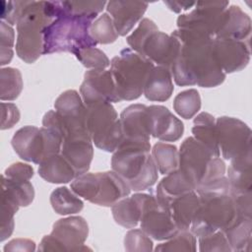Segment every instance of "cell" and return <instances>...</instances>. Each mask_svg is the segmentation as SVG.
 <instances>
[{
    "mask_svg": "<svg viewBox=\"0 0 252 252\" xmlns=\"http://www.w3.org/2000/svg\"><path fill=\"white\" fill-rule=\"evenodd\" d=\"M171 35L180 42L179 54L170 67L176 85L214 88L222 84L226 74L213 54L214 37L187 29H177Z\"/></svg>",
    "mask_w": 252,
    "mask_h": 252,
    "instance_id": "obj_1",
    "label": "cell"
},
{
    "mask_svg": "<svg viewBox=\"0 0 252 252\" xmlns=\"http://www.w3.org/2000/svg\"><path fill=\"white\" fill-rule=\"evenodd\" d=\"M150 151V142L122 141L113 152L112 170L122 177L133 191L149 189L158 180V167Z\"/></svg>",
    "mask_w": 252,
    "mask_h": 252,
    "instance_id": "obj_2",
    "label": "cell"
},
{
    "mask_svg": "<svg viewBox=\"0 0 252 252\" xmlns=\"http://www.w3.org/2000/svg\"><path fill=\"white\" fill-rule=\"evenodd\" d=\"M55 16L51 1H28L17 23L16 52L26 63L35 62L43 54V31Z\"/></svg>",
    "mask_w": 252,
    "mask_h": 252,
    "instance_id": "obj_3",
    "label": "cell"
},
{
    "mask_svg": "<svg viewBox=\"0 0 252 252\" xmlns=\"http://www.w3.org/2000/svg\"><path fill=\"white\" fill-rule=\"evenodd\" d=\"M94 17L63 15L43 31V54L71 52L75 54L87 47L97 44L90 34V27Z\"/></svg>",
    "mask_w": 252,
    "mask_h": 252,
    "instance_id": "obj_4",
    "label": "cell"
},
{
    "mask_svg": "<svg viewBox=\"0 0 252 252\" xmlns=\"http://www.w3.org/2000/svg\"><path fill=\"white\" fill-rule=\"evenodd\" d=\"M178 168L188 177L195 190L225 176V163L194 137L186 138L179 150Z\"/></svg>",
    "mask_w": 252,
    "mask_h": 252,
    "instance_id": "obj_5",
    "label": "cell"
},
{
    "mask_svg": "<svg viewBox=\"0 0 252 252\" xmlns=\"http://www.w3.org/2000/svg\"><path fill=\"white\" fill-rule=\"evenodd\" d=\"M196 193L200 203L189 228L195 236L222 230L235 217L236 210L229 191L207 189Z\"/></svg>",
    "mask_w": 252,
    "mask_h": 252,
    "instance_id": "obj_6",
    "label": "cell"
},
{
    "mask_svg": "<svg viewBox=\"0 0 252 252\" xmlns=\"http://www.w3.org/2000/svg\"><path fill=\"white\" fill-rule=\"evenodd\" d=\"M154 67L153 62L131 48H124L113 57L110 61V72L120 100H134L140 97Z\"/></svg>",
    "mask_w": 252,
    "mask_h": 252,
    "instance_id": "obj_7",
    "label": "cell"
},
{
    "mask_svg": "<svg viewBox=\"0 0 252 252\" xmlns=\"http://www.w3.org/2000/svg\"><path fill=\"white\" fill-rule=\"evenodd\" d=\"M71 189L85 200L103 207H112L131 192L126 181L113 170L79 175L71 182Z\"/></svg>",
    "mask_w": 252,
    "mask_h": 252,
    "instance_id": "obj_8",
    "label": "cell"
},
{
    "mask_svg": "<svg viewBox=\"0 0 252 252\" xmlns=\"http://www.w3.org/2000/svg\"><path fill=\"white\" fill-rule=\"evenodd\" d=\"M87 106V130L94 146L113 153L122 141V130L117 112L109 102H96Z\"/></svg>",
    "mask_w": 252,
    "mask_h": 252,
    "instance_id": "obj_9",
    "label": "cell"
},
{
    "mask_svg": "<svg viewBox=\"0 0 252 252\" xmlns=\"http://www.w3.org/2000/svg\"><path fill=\"white\" fill-rule=\"evenodd\" d=\"M62 138L54 131L35 126H24L14 134L12 147L26 161L39 164L45 158L61 152Z\"/></svg>",
    "mask_w": 252,
    "mask_h": 252,
    "instance_id": "obj_10",
    "label": "cell"
},
{
    "mask_svg": "<svg viewBox=\"0 0 252 252\" xmlns=\"http://www.w3.org/2000/svg\"><path fill=\"white\" fill-rule=\"evenodd\" d=\"M89 226L82 217H68L58 220L52 231L45 235L38 246V251H85L91 250L84 245L88 238Z\"/></svg>",
    "mask_w": 252,
    "mask_h": 252,
    "instance_id": "obj_11",
    "label": "cell"
},
{
    "mask_svg": "<svg viewBox=\"0 0 252 252\" xmlns=\"http://www.w3.org/2000/svg\"><path fill=\"white\" fill-rule=\"evenodd\" d=\"M220 154L231 160L251 150V129L238 118L221 116L216 119Z\"/></svg>",
    "mask_w": 252,
    "mask_h": 252,
    "instance_id": "obj_12",
    "label": "cell"
},
{
    "mask_svg": "<svg viewBox=\"0 0 252 252\" xmlns=\"http://www.w3.org/2000/svg\"><path fill=\"white\" fill-rule=\"evenodd\" d=\"M228 4V1H198L190 12L178 16L177 27L197 31L215 38Z\"/></svg>",
    "mask_w": 252,
    "mask_h": 252,
    "instance_id": "obj_13",
    "label": "cell"
},
{
    "mask_svg": "<svg viewBox=\"0 0 252 252\" xmlns=\"http://www.w3.org/2000/svg\"><path fill=\"white\" fill-rule=\"evenodd\" d=\"M141 229L155 240H167L177 231L168 208L154 194H147L140 220Z\"/></svg>",
    "mask_w": 252,
    "mask_h": 252,
    "instance_id": "obj_14",
    "label": "cell"
},
{
    "mask_svg": "<svg viewBox=\"0 0 252 252\" xmlns=\"http://www.w3.org/2000/svg\"><path fill=\"white\" fill-rule=\"evenodd\" d=\"M83 101L86 105L96 102L121 101L114 84L110 70L91 69L84 75V81L80 87Z\"/></svg>",
    "mask_w": 252,
    "mask_h": 252,
    "instance_id": "obj_15",
    "label": "cell"
},
{
    "mask_svg": "<svg viewBox=\"0 0 252 252\" xmlns=\"http://www.w3.org/2000/svg\"><path fill=\"white\" fill-rule=\"evenodd\" d=\"M54 107L63 122V139L70 133L88 131L86 125L87 106L77 91L68 90L62 93L56 98Z\"/></svg>",
    "mask_w": 252,
    "mask_h": 252,
    "instance_id": "obj_16",
    "label": "cell"
},
{
    "mask_svg": "<svg viewBox=\"0 0 252 252\" xmlns=\"http://www.w3.org/2000/svg\"><path fill=\"white\" fill-rule=\"evenodd\" d=\"M249 42L223 38L213 39V54L225 74L241 71L248 65L250 60Z\"/></svg>",
    "mask_w": 252,
    "mask_h": 252,
    "instance_id": "obj_17",
    "label": "cell"
},
{
    "mask_svg": "<svg viewBox=\"0 0 252 252\" xmlns=\"http://www.w3.org/2000/svg\"><path fill=\"white\" fill-rule=\"evenodd\" d=\"M60 153L71 164L76 176L88 172L94 157L93 141L88 131L68 134L62 141Z\"/></svg>",
    "mask_w": 252,
    "mask_h": 252,
    "instance_id": "obj_18",
    "label": "cell"
},
{
    "mask_svg": "<svg viewBox=\"0 0 252 252\" xmlns=\"http://www.w3.org/2000/svg\"><path fill=\"white\" fill-rule=\"evenodd\" d=\"M147 120L150 135L164 142L179 140L184 132L181 120L163 105L147 106Z\"/></svg>",
    "mask_w": 252,
    "mask_h": 252,
    "instance_id": "obj_19",
    "label": "cell"
},
{
    "mask_svg": "<svg viewBox=\"0 0 252 252\" xmlns=\"http://www.w3.org/2000/svg\"><path fill=\"white\" fill-rule=\"evenodd\" d=\"M179 51L180 42L177 38L157 31L145 41L140 55L157 64V66H162L170 70Z\"/></svg>",
    "mask_w": 252,
    "mask_h": 252,
    "instance_id": "obj_20",
    "label": "cell"
},
{
    "mask_svg": "<svg viewBox=\"0 0 252 252\" xmlns=\"http://www.w3.org/2000/svg\"><path fill=\"white\" fill-rule=\"evenodd\" d=\"M119 121L123 136L122 141L150 142L151 135L147 120V105L136 103L127 106L121 112Z\"/></svg>",
    "mask_w": 252,
    "mask_h": 252,
    "instance_id": "obj_21",
    "label": "cell"
},
{
    "mask_svg": "<svg viewBox=\"0 0 252 252\" xmlns=\"http://www.w3.org/2000/svg\"><path fill=\"white\" fill-rule=\"evenodd\" d=\"M148 3L139 1H109L106 4V11L111 15L114 27L118 35L124 36L142 19Z\"/></svg>",
    "mask_w": 252,
    "mask_h": 252,
    "instance_id": "obj_22",
    "label": "cell"
},
{
    "mask_svg": "<svg viewBox=\"0 0 252 252\" xmlns=\"http://www.w3.org/2000/svg\"><path fill=\"white\" fill-rule=\"evenodd\" d=\"M251 19L239 6L231 5L224 11V15L215 38L250 41Z\"/></svg>",
    "mask_w": 252,
    "mask_h": 252,
    "instance_id": "obj_23",
    "label": "cell"
},
{
    "mask_svg": "<svg viewBox=\"0 0 252 252\" xmlns=\"http://www.w3.org/2000/svg\"><path fill=\"white\" fill-rule=\"evenodd\" d=\"M226 177L229 183V193L252 192L251 150L230 160Z\"/></svg>",
    "mask_w": 252,
    "mask_h": 252,
    "instance_id": "obj_24",
    "label": "cell"
},
{
    "mask_svg": "<svg viewBox=\"0 0 252 252\" xmlns=\"http://www.w3.org/2000/svg\"><path fill=\"white\" fill-rule=\"evenodd\" d=\"M195 191L194 185L188 177L179 169H175L166 174L158 184L156 196L159 203L168 208L169 203L184 194Z\"/></svg>",
    "mask_w": 252,
    "mask_h": 252,
    "instance_id": "obj_25",
    "label": "cell"
},
{
    "mask_svg": "<svg viewBox=\"0 0 252 252\" xmlns=\"http://www.w3.org/2000/svg\"><path fill=\"white\" fill-rule=\"evenodd\" d=\"M173 92L172 75L169 69L162 66H155L144 86L146 98L151 101H165Z\"/></svg>",
    "mask_w": 252,
    "mask_h": 252,
    "instance_id": "obj_26",
    "label": "cell"
},
{
    "mask_svg": "<svg viewBox=\"0 0 252 252\" xmlns=\"http://www.w3.org/2000/svg\"><path fill=\"white\" fill-rule=\"evenodd\" d=\"M146 196V193H136L115 203L111 211L116 223L126 228H133L138 225Z\"/></svg>",
    "mask_w": 252,
    "mask_h": 252,
    "instance_id": "obj_27",
    "label": "cell"
},
{
    "mask_svg": "<svg viewBox=\"0 0 252 252\" xmlns=\"http://www.w3.org/2000/svg\"><path fill=\"white\" fill-rule=\"evenodd\" d=\"M231 251H249L252 234V217L236 213L233 220L221 230Z\"/></svg>",
    "mask_w": 252,
    "mask_h": 252,
    "instance_id": "obj_28",
    "label": "cell"
},
{
    "mask_svg": "<svg viewBox=\"0 0 252 252\" xmlns=\"http://www.w3.org/2000/svg\"><path fill=\"white\" fill-rule=\"evenodd\" d=\"M38 174L50 183H68L77 176L76 172L66 158L59 154L45 158L38 166Z\"/></svg>",
    "mask_w": 252,
    "mask_h": 252,
    "instance_id": "obj_29",
    "label": "cell"
},
{
    "mask_svg": "<svg viewBox=\"0 0 252 252\" xmlns=\"http://www.w3.org/2000/svg\"><path fill=\"white\" fill-rule=\"evenodd\" d=\"M199 203L200 199L196 191L179 196L169 203L168 210L178 230H189Z\"/></svg>",
    "mask_w": 252,
    "mask_h": 252,
    "instance_id": "obj_30",
    "label": "cell"
},
{
    "mask_svg": "<svg viewBox=\"0 0 252 252\" xmlns=\"http://www.w3.org/2000/svg\"><path fill=\"white\" fill-rule=\"evenodd\" d=\"M193 137L204 145L215 157H220L215 117L208 112L199 113L193 121Z\"/></svg>",
    "mask_w": 252,
    "mask_h": 252,
    "instance_id": "obj_31",
    "label": "cell"
},
{
    "mask_svg": "<svg viewBox=\"0 0 252 252\" xmlns=\"http://www.w3.org/2000/svg\"><path fill=\"white\" fill-rule=\"evenodd\" d=\"M106 4L105 1H51L55 19L63 15L96 18Z\"/></svg>",
    "mask_w": 252,
    "mask_h": 252,
    "instance_id": "obj_32",
    "label": "cell"
},
{
    "mask_svg": "<svg viewBox=\"0 0 252 252\" xmlns=\"http://www.w3.org/2000/svg\"><path fill=\"white\" fill-rule=\"evenodd\" d=\"M1 194L5 195L19 207L29 206L34 198L33 186L30 180H13L1 176Z\"/></svg>",
    "mask_w": 252,
    "mask_h": 252,
    "instance_id": "obj_33",
    "label": "cell"
},
{
    "mask_svg": "<svg viewBox=\"0 0 252 252\" xmlns=\"http://www.w3.org/2000/svg\"><path fill=\"white\" fill-rule=\"evenodd\" d=\"M50 204L55 213L62 216L77 214L84 208V203L78 195L65 186L58 187L52 191Z\"/></svg>",
    "mask_w": 252,
    "mask_h": 252,
    "instance_id": "obj_34",
    "label": "cell"
},
{
    "mask_svg": "<svg viewBox=\"0 0 252 252\" xmlns=\"http://www.w3.org/2000/svg\"><path fill=\"white\" fill-rule=\"evenodd\" d=\"M152 157L161 174H167L178 168L179 151L176 146L163 142H158L152 150Z\"/></svg>",
    "mask_w": 252,
    "mask_h": 252,
    "instance_id": "obj_35",
    "label": "cell"
},
{
    "mask_svg": "<svg viewBox=\"0 0 252 252\" xmlns=\"http://www.w3.org/2000/svg\"><path fill=\"white\" fill-rule=\"evenodd\" d=\"M1 100L16 99L23 90L22 74L18 69L7 67L0 70Z\"/></svg>",
    "mask_w": 252,
    "mask_h": 252,
    "instance_id": "obj_36",
    "label": "cell"
},
{
    "mask_svg": "<svg viewBox=\"0 0 252 252\" xmlns=\"http://www.w3.org/2000/svg\"><path fill=\"white\" fill-rule=\"evenodd\" d=\"M201 108V97L197 90L189 89L179 93L173 100V109L184 119L193 118Z\"/></svg>",
    "mask_w": 252,
    "mask_h": 252,
    "instance_id": "obj_37",
    "label": "cell"
},
{
    "mask_svg": "<svg viewBox=\"0 0 252 252\" xmlns=\"http://www.w3.org/2000/svg\"><path fill=\"white\" fill-rule=\"evenodd\" d=\"M90 34L96 43L101 44L112 43L118 37L112 18L107 13L101 14L92 23Z\"/></svg>",
    "mask_w": 252,
    "mask_h": 252,
    "instance_id": "obj_38",
    "label": "cell"
},
{
    "mask_svg": "<svg viewBox=\"0 0 252 252\" xmlns=\"http://www.w3.org/2000/svg\"><path fill=\"white\" fill-rule=\"evenodd\" d=\"M197 241L195 235L190 230H178L167 241L158 244L155 250L160 252L167 251H196Z\"/></svg>",
    "mask_w": 252,
    "mask_h": 252,
    "instance_id": "obj_39",
    "label": "cell"
},
{
    "mask_svg": "<svg viewBox=\"0 0 252 252\" xmlns=\"http://www.w3.org/2000/svg\"><path fill=\"white\" fill-rule=\"evenodd\" d=\"M19 206L11 199L1 194L0 208V241H4L11 236L14 230V216L19 210Z\"/></svg>",
    "mask_w": 252,
    "mask_h": 252,
    "instance_id": "obj_40",
    "label": "cell"
},
{
    "mask_svg": "<svg viewBox=\"0 0 252 252\" xmlns=\"http://www.w3.org/2000/svg\"><path fill=\"white\" fill-rule=\"evenodd\" d=\"M157 31H158L157 25L152 20L144 18L140 21L136 30L126 37V41L133 51L140 54L145 41Z\"/></svg>",
    "mask_w": 252,
    "mask_h": 252,
    "instance_id": "obj_41",
    "label": "cell"
},
{
    "mask_svg": "<svg viewBox=\"0 0 252 252\" xmlns=\"http://www.w3.org/2000/svg\"><path fill=\"white\" fill-rule=\"evenodd\" d=\"M77 59L86 68L105 69L110 65V61L105 53L96 47H87L75 53Z\"/></svg>",
    "mask_w": 252,
    "mask_h": 252,
    "instance_id": "obj_42",
    "label": "cell"
},
{
    "mask_svg": "<svg viewBox=\"0 0 252 252\" xmlns=\"http://www.w3.org/2000/svg\"><path fill=\"white\" fill-rule=\"evenodd\" d=\"M153 240L142 229H130L124 237V248L129 252L152 251Z\"/></svg>",
    "mask_w": 252,
    "mask_h": 252,
    "instance_id": "obj_43",
    "label": "cell"
},
{
    "mask_svg": "<svg viewBox=\"0 0 252 252\" xmlns=\"http://www.w3.org/2000/svg\"><path fill=\"white\" fill-rule=\"evenodd\" d=\"M15 42V32L13 28L7 23L0 22V64H8L13 58V46Z\"/></svg>",
    "mask_w": 252,
    "mask_h": 252,
    "instance_id": "obj_44",
    "label": "cell"
},
{
    "mask_svg": "<svg viewBox=\"0 0 252 252\" xmlns=\"http://www.w3.org/2000/svg\"><path fill=\"white\" fill-rule=\"evenodd\" d=\"M199 238V250L202 252L212 251H224L229 252L231 248L221 230H217L213 233L200 236Z\"/></svg>",
    "mask_w": 252,
    "mask_h": 252,
    "instance_id": "obj_45",
    "label": "cell"
},
{
    "mask_svg": "<svg viewBox=\"0 0 252 252\" xmlns=\"http://www.w3.org/2000/svg\"><path fill=\"white\" fill-rule=\"evenodd\" d=\"M28 1H5L2 5L1 21L10 26L17 25Z\"/></svg>",
    "mask_w": 252,
    "mask_h": 252,
    "instance_id": "obj_46",
    "label": "cell"
},
{
    "mask_svg": "<svg viewBox=\"0 0 252 252\" xmlns=\"http://www.w3.org/2000/svg\"><path fill=\"white\" fill-rule=\"evenodd\" d=\"M3 175L13 180H30L33 176V168L24 162H15L5 169Z\"/></svg>",
    "mask_w": 252,
    "mask_h": 252,
    "instance_id": "obj_47",
    "label": "cell"
},
{
    "mask_svg": "<svg viewBox=\"0 0 252 252\" xmlns=\"http://www.w3.org/2000/svg\"><path fill=\"white\" fill-rule=\"evenodd\" d=\"M20 120V111L14 103L1 102V129L12 128Z\"/></svg>",
    "mask_w": 252,
    "mask_h": 252,
    "instance_id": "obj_48",
    "label": "cell"
},
{
    "mask_svg": "<svg viewBox=\"0 0 252 252\" xmlns=\"http://www.w3.org/2000/svg\"><path fill=\"white\" fill-rule=\"evenodd\" d=\"M35 250V243L30 239L18 238L11 240L4 247V251H33Z\"/></svg>",
    "mask_w": 252,
    "mask_h": 252,
    "instance_id": "obj_49",
    "label": "cell"
},
{
    "mask_svg": "<svg viewBox=\"0 0 252 252\" xmlns=\"http://www.w3.org/2000/svg\"><path fill=\"white\" fill-rule=\"evenodd\" d=\"M171 11L180 13L182 10H189L194 7L196 2H175V1H164L163 2Z\"/></svg>",
    "mask_w": 252,
    "mask_h": 252,
    "instance_id": "obj_50",
    "label": "cell"
}]
</instances>
